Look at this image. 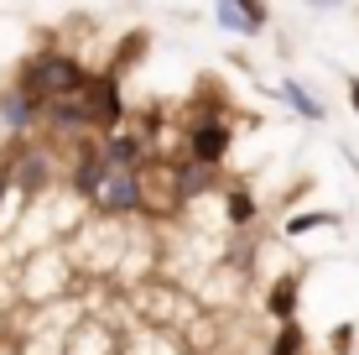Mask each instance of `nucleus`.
<instances>
[{
	"label": "nucleus",
	"instance_id": "obj_4",
	"mask_svg": "<svg viewBox=\"0 0 359 355\" xmlns=\"http://www.w3.org/2000/svg\"><path fill=\"white\" fill-rule=\"evenodd\" d=\"M146 204V188H141V173H115L109 167L104 178H99V188L89 193V209H94V219H126V214H135Z\"/></svg>",
	"mask_w": 359,
	"mask_h": 355
},
{
	"label": "nucleus",
	"instance_id": "obj_1",
	"mask_svg": "<svg viewBox=\"0 0 359 355\" xmlns=\"http://www.w3.org/2000/svg\"><path fill=\"white\" fill-rule=\"evenodd\" d=\"M83 84H89L83 58L63 53V47H42V53H32L27 63L16 68V89L32 94V100H42V105H53V100H79Z\"/></svg>",
	"mask_w": 359,
	"mask_h": 355
},
{
	"label": "nucleus",
	"instance_id": "obj_10",
	"mask_svg": "<svg viewBox=\"0 0 359 355\" xmlns=\"http://www.w3.org/2000/svg\"><path fill=\"white\" fill-rule=\"evenodd\" d=\"M271 355H307V335H302V324H276Z\"/></svg>",
	"mask_w": 359,
	"mask_h": 355
},
{
	"label": "nucleus",
	"instance_id": "obj_12",
	"mask_svg": "<svg viewBox=\"0 0 359 355\" xmlns=\"http://www.w3.org/2000/svg\"><path fill=\"white\" fill-rule=\"evenodd\" d=\"M354 340H359V324H339V329H333V340H328V350L333 355H349Z\"/></svg>",
	"mask_w": 359,
	"mask_h": 355
},
{
	"label": "nucleus",
	"instance_id": "obj_5",
	"mask_svg": "<svg viewBox=\"0 0 359 355\" xmlns=\"http://www.w3.org/2000/svg\"><path fill=\"white\" fill-rule=\"evenodd\" d=\"M297 303H302V277H297V272L276 277V283L266 288V314L276 324H297Z\"/></svg>",
	"mask_w": 359,
	"mask_h": 355
},
{
	"label": "nucleus",
	"instance_id": "obj_2",
	"mask_svg": "<svg viewBox=\"0 0 359 355\" xmlns=\"http://www.w3.org/2000/svg\"><path fill=\"white\" fill-rule=\"evenodd\" d=\"M79 100H83V110H89V131L99 141L115 136V131H126L130 110H126V94H120V73H109V68L89 73V84H83Z\"/></svg>",
	"mask_w": 359,
	"mask_h": 355
},
{
	"label": "nucleus",
	"instance_id": "obj_13",
	"mask_svg": "<svg viewBox=\"0 0 359 355\" xmlns=\"http://www.w3.org/2000/svg\"><path fill=\"white\" fill-rule=\"evenodd\" d=\"M11 157H16V152H0V199L11 193Z\"/></svg>",
	"mask_w": 359,
	"mask_h": 355
},
{
	"label": "nucleus",
	"instance_id": "obj_14",
	"mask_svg": "<svg viewBox=\"0 0 359 355\" xmlns=\"http://www.w3.org/2000/svg\"><path fill=\"white\" fill-rule=\"evenodd\" d=\"M344 94H349V105H354V115H359V79H344Z\"/></svg>",
	"mask_w": 359,
	"mask_h": 355
},
{
	"label": "nucleus",
	"instance_id": "obj_9",
	"mask_svg": "<svg viewBox=\"0 0 359 355\" xmlns=\"http://www.w3.org/2000/svg\"><path fill=\"white\" fill-rule=\"evenodd\" d=\"M339 219H344L339 209H313V214H292V219H287V225H281V230H287V235L297 240V235H307V230H323V225L333 230V225H339Z\"/></svg>",
	"mask_w": 359,
	"mask_h": 355
},
{
	"label": "nucleus",
	"instance_id": "obj_11",
	"mask_svg": "<svg viewBox=\"0 0 359 355\" xmlns=\"http://www.w3.org/2000/svg\"><path fill=\"white\" fill-rule=\"evenodd\" d=\"M234 11H240V27H245V32H266V27H271V11L255 6V0H240Z\"/></svg>",
	"mask_w": 359,
	"mask_h": 355
},
{
	"label": "nucleus",
	"instance_id": "obj_6",
	"mask_svg": "<svg viewBox=\"0 0 359 355\" xmlns=\"http://www.w3.org/2000/svg\"><path fill=\"white\" fill-rule=\"evenodd\" d=\"M0 126H11V131L42 126V100H32V94H21L16 84H11V89L0 94Z\"/></svg>",
	"mask_w": 359,
	"mask_h": 355
},
{
	"label": "nucleus",
	"instance_id": "obj_7",
	"mask_svg": "<svg viewBox=\"0 0 359 355\" xmlns=\"http://www.w3.org/2000/svg\"><path fill=\"white\" fill-rule=\"evenodd\" d=\"M271 94H276V100H287V105H292L302 120H323V105H318V100H313V94H307L297 79H281V84H271Z\"/></svg>",
	"mask_w": 359,
	"mask_h": 355
},
{
	"label": "nucleus",
	"instance_id": "obj_3",
	"mask_svg": "<svg viewBox=\"0 0 359 355\" xmlns=\"http://www.w3.org/2000/svg\"><path fill=\"white\" fill-rule=\"evenodd\" d=\"M73 288V256L63 246H36L32 262L21 266V292L32 303H47V298H63Z\"/></svg>",
	"mask_w": 359,
	"mask_h": 355
},
{
	"label": "nucleus",
	"instance_id": "obj_8",
	"mask_svg": "<svg viewBox=\"0 0 359 355\" xmlns=\"http://www.w3.org/2000/svg\"><path fill=\"white\" fill-rule=\"evenodd\" d=\"M224 219H229L234 230H250L255 219H261V204H255V193L229 188V193H224Z\"/></svg>",
	"mask_w": 359,
	"mask_h": 355
}]
</instances>
